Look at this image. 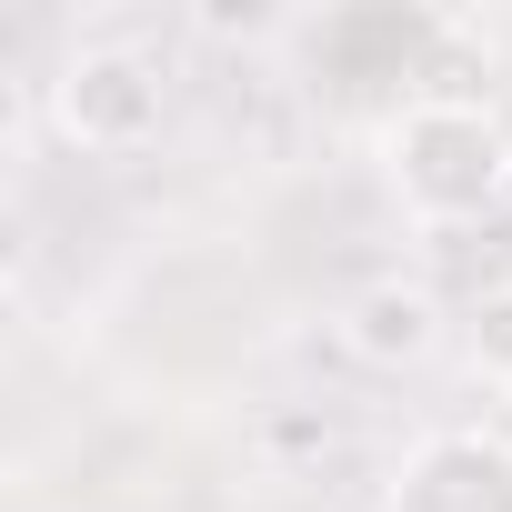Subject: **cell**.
Masks as SVG:
<instances>
[{"mask_svg":"<svg viewBox=\"0 0 512 512\" xmlns=\"http://www.w3.org/2000/svg\"><path fill=\"white\" fill-rule=\"evenodd\" d=\"M382 181H392L402 221L462 231V221H482V211L512 191V131H502L492 101H442V91H422V101H402V111L382 121Z\"/></svg>","mask_w":512,"mask_h":512,"instance_id":"cell-1","label":"cell"},{"mask_svg":"<svg viewBox=\"0 0 512 512\" xmlns=\"http://www.w3.org/2000/svg\"><path fill=\"white\" fill-rule=\"evenodd\" d=\"M171 111V81L151 51L131 41H81L61 71H51V131L71 151H141Z\"/></svg>","mask_w":512,"mask_h":512,"instance_id":"cell-2","label":"cell"},{"mask_svg":"<svg viewBox=\"0 0 512 512\" xmlns=\"http://www.w3.org/2000/svg\"><path fill=\"white\" fill-rule=\"evenodd\" d=\"M382 512H512V442H492V432H422L402 452Z\"/></svg>","mask_w":512,"mask_h":512,"instance_id":"cell-3","label":"cell"},{"mask_svg":"<svg viewBox=\"0 0 512 512\" xmlns=\"http://www.w3.org/2000/svg\"><path fill=\"white\" fill-rule=\"evenodd\" d=\"M442 302L422 292V282H372V292H352L342 302V342H352V362H372V372H412V362H432L442 352Z\"/></svg>","mask_w":512,"mask_h":512,"instance_id":"cell-4","label":"cell"},{"mask_svg":"<svg viewBox=\"0 0 512 512\" xmlns=\"http://www.w3.org/2000/svg\"><path fill=\"white\" fill-rule=\"evenodd\" d=\"M462 362H472L482 382H502V392H512V282H492V292L462 312Z\"/></svg>","mask_w":512,"mask_h":512,"instance_id":"cell-5","label":"cell"}]
</instances>
